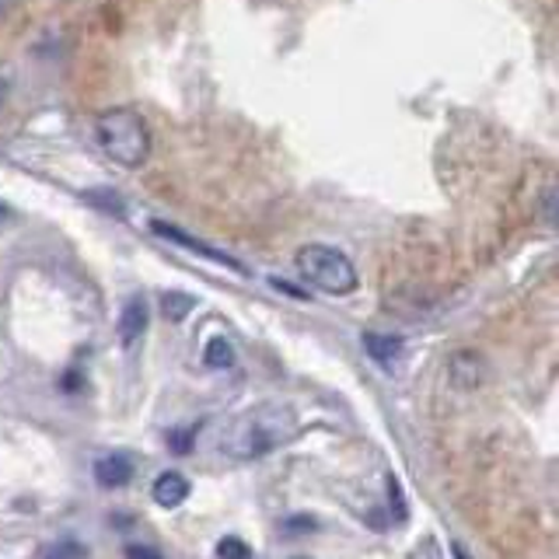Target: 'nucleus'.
Here are the masks:
<instances>
[{
	"mask_svg": "<svg viewBox=\"0 0 559 559\" xmlns=\"http://www.w3.org/2000/svg\"><path fill=\"white\" fill-rule=\"evenodd\" d=\"M297 433V416L284 402H262V406L241 413L231 427L224 430L221 448L224 454H231L238 462H252L262 454L276 451L280 444H287Z\"/></svg>",
	"mask_w": 559,
	"mask_h": 559,
	"instance_id": "1",
	"label": "nucleus"
},
{
	"mask_svg": "<svg viewBox=\"0 0 559 559\" xmlns=\"http://www.w3.org/2000/svg\"><path fill=\"white\" fill-rule=\"evenodd\" d=\"M95 144L119 168H140L151 157V130L133 105H112L95 116Z\"/></svg>",
	"mask_w": 559,
	"mask_h": 559,
	"instance_id": "2",
	"label": "nucleus"
},
{
	"mask_svg": "<svg viewBox=\"0 0 559 559\" xmlns=\"http://www.w3.org/2000/svg\"><path fill=\"white\" fill-rule=\"evenodd\" d=\"M294 262H297L301 280H308L314 290L332 294V297L354 294L360 284L357 266L349 262V255L332 249V245H305V249H297Z\"/></svg>",
	"mask_w": 559,
	"mask_h": 559,
	"instance_id": "3",
	"label": "nucleus"
},
{
	"mask_svg": "<svg viewBox=\"0 0 559 559\" xmlns=\"http://www.w3.org/2000/svg\"><path fill=\"white\" fill-rule=\"evenodd\" d=\"M154 227V235H162V238H168V241H175V245H182L186 252H197V255H206L210 262H217V266H227V270H235V273H249L245 270V262H238L235 255H227V252H217L214 245H206V241H197L192 235H186L182 227H171V224H165V221H154L151 224Z\"/></svg>",
	"mask_w": 559,
	"mask_h": 559,
	"instance_id": "4",
	"label": "nucleus"
},
{
	"mask_svg": "<svg viewBox=\"0 0 559 559\" xmlns=\"http://www.w3.org/2000/svg\"><path fill=\"white\" fill-rule=\"evenodd\" d=\"M147 319H151V314H147L144 297H130L127 308H122V314H119V340H122V346H133V343L144 340Z\"/></svg>",
	"mask_w": 559,
	"mask_h": 559,
	"instance_id": "5",
	"label": "nucleus"
},
{
	"mask_svg": "<svg viewBox=\"0 0 559 559\" xmlns=\"http://www.w3.org/2000/svg\"><path fill=\"white\" fill-rule=\"evenodd\" d=\"M95 479L102 489H119L133 479V462L127 454H109V459H98L95 465Z\"/></svg>",
	"mask_w": 559,
	"mask_h": 559,
	"instance_id": "6",
	"label": "nucleus"
},
{
	"mask_svg": "<svg viewBox=\"0 0 559 559\" xmlns=\"http://www.w3.org/2000/svg\"><path fill=\"white\" fill-rule=\"evenodd\" d=\"M451 381L459 384L462 392H472V389H479L483 384V360L479 354H468V349H462V354H454L451 357Z\"/></svg>",
	"mask_w": 559,
	"mask_h": 559,
	"instance_id": "7",
	"label": "nucleus"
},
{
	"mask_svg": "<svg viewBox=\"0 0 559 559\" xmlns=\"http://www.w3.org/2000/svg\"><path fill=\"white\" fill-rule=\"evenodd\" d=\"M186 497H189V479L182 472H162V476L154 479V503L179 507L186 503Z\"/></svg>",
	"mask_w": 559,
	"mask_h": 559,
	"instance_id": "8",
	"label": "nucleus"
},
{
	"mask_svg": "<svg viewBox=\"0 0 559 559\" xmlns=\"http://www.w3.org/2000/svg\"><path fill=\"white\" fill-rule=\"evenodd\" d=\"M364 349H367V357H374L381 367H392L402 357V340L389 336V332H364Z\"/></svg>",
	"mask_w": 559,
	"mask_h": 559,
	"instance_id": "9",
	"label": "nucleus"
},
{
	"mask_svg": "<svg viewBox=\"0 0 559 559\" xmlns=\"http://www.w3.org/2000/svg\"><path fill=\"white\" fill-rule=\"evenodd\" d=\"M203 364L214 367V371H224V367L235 364V346L227 343V336H214L203 349Z\"/></svg>",
	"mask_w": 559,
	"mask_h": 559,
	"instance_id": "10",
	"label": "nucleus"
},
{
	"mask_svg": "<svg viewBox=\"0 0 559 559\" xmlns=\"http://www.w3.org/2000/svg\"><path fill=\"white\" fill-rule=\"evenodd\" d=\"M192 308H197V301H192L189 294H168L165 301H162V311H165L168 322H182Z\"/></svg>",
	"mask_w": 559,
	"mask_h": 559,
	"instance_id": "11",
	"label": "nucleus"
},
{
	"mask_svg": "<svg viewBox=\"0 0 559 559\" xmlns=\"http://www.w3.org/2000/svg\"><path fill=\"white\" fill-rule=\"evenodd\" d=\"M217 559H252V549L245 546L241 538L227 535V538H221V542H217Z\"/></svg>",
	"mask_w": 559,
	"mask_h": 559,
	"instance_id": "12",
	"label": "nucleus"
},
{
	"mask_svg": "<svg viewBox=\"0 0 559 559\" xmlns=\"http://www.w3.org/2000/svg\"><path fill=\"white\" fill-rule=\"evenodd\" d=\"M389 503H392V514H395L399 524L409 518V511H406V497H402V486H399L395 476H389Z\"/></svg>",
	"mask_w": 559,
	"mask_h": 559,
	"instance_id": "13",
	"label": "nucleus"
},
{
	"mask_svg": "<svg viewBox=\"0 0 559 559\" xmlns=\"http://www.w3.org/2000/svg\"><path fill=\"white\" fill-rule=\"evenodd\" d=\"M84 556L87 552H84V546H78V542H63V546L46 552V559H84Z\"/></svg>",
	"mask_w": 559,
	"mask_h": 559,
	"instance_id": "14",
	"label": "nucleus"
},
{
	"mask_svg": "<svg viewBox=\"0 0 559 559\" xmlns=\"http://www.w3.org/2000/svg\"><path fill=\"white\" fill-rule=\"evenodd\" d=\"M192 433H197V427L168 433V444H171V451H179V454H189V448H192Z\"/></svg>",
	"mask_w": 559,
	"mask_h": 559,
	"instance_id": "15",
	"label": "nucleus"
},
{
	"mask_svg": "<svg viewBox=\"0 0 559 559\" xmlns=\"http://www.w3.org/2000/svg\"><path fill=\"white\" fill-rule=\"evenodd\" d=\"M127 559H162V552L151 549V546H130L127 549Z\"/></svg>",
	"mask_w": 559,
	"mask_h": 559,
	"instance_id": "16",
	"label": "nucleus"
},
{
	"mask_svg": "<svg viewBox=\"0 0 559 559\" xmlns=\"http://www.w3.org/2000/svg\"><path fill=\"white\" fill-rule=\"evenodd\" d=\"M451 556H454V559H472V556L465 552V546H459V542H454V546H451Z\"/></svg>",
	"mask_w": 559,
	"mask_h": 559,
	"instance_id": "17",
	"label": "nucleus"
},
{
	"mask_svg": "<svg viewBox=\"0 0 559 559\" xmlns=\"http://www.w3.org/2000/svg\"><path fill=\"white\" fill-rule=\"evenodd\" d=\"M4 98H8V81H4V74H0V105H4Z\"/></svg>",
	"mask_w": 559,
	"mask_h": 559,
	"instance_id": "18",
	"label": "nucleus"
},
{
	"mask_svg": "<svg viewBox=\"0 0 559 559\" xmlns=\"http://www.w3.org/2000/svg\"><path fill=\"white\" fill-rule=\"evenodd\" d=\"M11 4H14V0H0V14H4V11H8Z\"/></svg>",
	"mask_w": 559,
	"mask_h": 559,
	"instance_id": "19",
	"label": "nucleus"
},
{
	"mask_svg": "<svg viewBox=\"0 0 559 559\" xmlns=\"http://www.w3.org/2000/svg\"><path fill=\"white\" fill-rule=\"evenodd\" d=\"M4 217H8V206H4V203H0V221H4Z\"/></svg>",
	"mask_w": 559,
	"mask_h": 559,
	"instance_id": "20",
	"label": "nucleus"
},
{
	"mask_svg": "<svg viewBox=\"0 0 559 559\" xmlns=\"http://www.w3.org/2000/svg\"><path fill=\"white\" fill-rule=\"evenodd\" d=\"M297 559H308V556H297Z\"/></svg>",
	"mask_w": 559,
	"mask_h": 559,
	"instance_id": "21",
	"label": "nucleus"
}]
</instances>
